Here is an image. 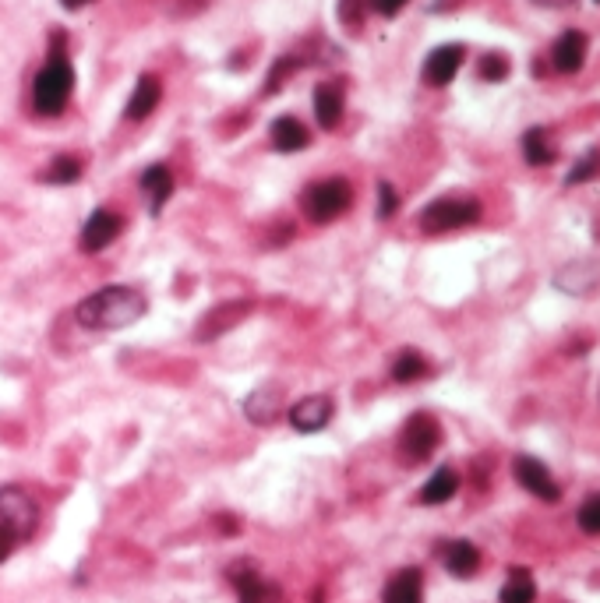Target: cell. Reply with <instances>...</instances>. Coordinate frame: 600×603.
<instances>
[{
    "mask_svg": "<svg viewBox=\"0 0 600 603\" xmlns=\"http://www.w3.org/2000/svg\"><path fill=\"white\" fill-rule=\"evenodd\" d=\"M149 311V297L138 286H103L75 307V321L89 332H117L135 325Z\"/></svg>",
    "mask_w": 600,
    "mask_h": 603,
    "instance_id": "1",
    "label": "cell"
},
{
    "mask_svg": "<svg viewBox=\"0 0 600 603\" xmlns=\"http://www.w3.org/2000/svg\"><path fill=\"white\" fill-rule=\"evenodd\" d=\"M71 89H75L71 60L53 50L46 67L36 75V85H32V103H36V110L43 113V117H57V113H64V106H68Z\"/></svg>",
    "mask_w": 600,
    "mask_h": 603,
    "instance_id": "2",
    "label": "cell"
},
{
    "mask_svg": "<svg viewBox=\"0 0 600 603\" xmlns=\"http://www.w3.org/2000/svg\"><path fill=\"white\" fill-rule=\"evenodd\" d=\"M353 205V187L343 177H329L311 184L308 191L300 194V209L311 223H332Z\"/></svg>",
    "mask_w": 600,
    "mask_h": 603,
    "instance_id": "3",
    "label": "cell"
},
{
    "mask_svg": "<svg viewBox=\"0 0 600 603\" xmlns=\"http://www.w3.org/2000/svg\"><path fill=\"white\" fill-rule=\"evenodd\" d=\"M480 219V201L477 198H459V194H449V198L431 201L428 209L420 212V230L424 233H452L463 230V226H473Z\"/></svg>",
    "mask_w": 600,
    "mask_h": 603,
    "instance_id": "4",
    "label": "cell"
},
{
    "mask_svg": "<svg viewBox=\"0 0 600 603\" xmlns=\"http://www.w3.org/2000/svg\"><path fill=\"white\" fill-rule=\"evenodd\" d=\"M442 445V427L431 413H413L403 424V434H399V459L406 466H420L435 455V448Z\"/></svg>",
    "mask_w": 600,
    "mask_h": 603,
    "instance_id": "5",
    "label": "cell"
},
{
    "mask_svg": "<svg viewBox=\"0 0 600 603\" xmlns=\"http://www.w3.org/2000/svg\"><path fill=\"white\" fill-rule=\"evenodd\" d=\"M36 522L39 508L29 491H22V487H0V526L11 529L18 540H25V536H32Z\"/></svg>",
    "mask_w": 600,
    "mask_h": 603,
    "instance_id": "6",
    "label": "cell"
},
{
    "mask_svg": "<svg viewBox=\"0 0 600 603\" xmlns=\"http://www.w3.org/2000/svg\"><path fill=\"white\" fill-rule=\"evenodd\" d=\"M230 582H233V589H237L240 603H283V593H279L276 582L265 579V575L258 572L255 565H248V561H237V565L230 568Z\"/></svg>",
    "mask_w": 600,
    "mask_h": 603,
    "instance_id": "7",
    "label": "cell"
},
{
    "mask_svg": "<svg viewBox=\"0 0 600 603\" xmlns=\"http://www.w3.org/2000/svg\"><path fill=\"white\" fill-rule=\"evenodd\" d=\"M512 473H516L519 487H523V491H530L533 498H540V501H558V498H562V487L555 484L551 469L544 466L540 459H533V455H516V462H512Z\"/></svg>",
    "mask_w": 600,
    "mask_h": 603,
    "instance_id": "8",
    "label": "cell"
},
{
    "mask_svg": "<svg viewBox=\"0 0 600 603\" xmlns=\"http://www.w3.org/2000/svg\"><path fill=\"white\" fill-rule=\"evenodd\" d=\"M251 300H233V304H216L212 311L202 314V321L195 325V339L198 343H212L219 335H226L230 328H237L240 321L251 314Z\"/></svg>",
    "mask_w": 600,
    "mask_h": 603,
    "instance_id": "9",
    "label": "cell"
},
{
    "mask_svg": "<svg viewBox=\"0 0 600 603\" xmlns=\"http://www.w3.org/2000/svg\"><path fill=\"white\" fill-rule=\"evenodd\" d=\"M120 216H113L110 209H96L89 219H85L82 226V237H78V247H82L85 254H99L103 247H110L113 240L120 237Z\"/></svg>",
    "mask_w": 600,
    "mask_h": 603,
    "instance_id": "10",
    "label": "cell"
},
{
    "mask_svg": "<svg viewBox=\"0 0 600 603\" xmlns=\"http://www.w3.org/2000/svg\"><path fill=\"white\" fill-rule=\"evenodd\" d=\"M283 406H286L283 385H279V381H269V385L255 388V392L248 395V402H244V413H248L251 424L269 427V424H276V420L283 417Z\"/></svg>",
    "mask_w": 600,
    "mask_h": 603,
    "instance_id": "11",
    "label": "cell"
},
{
    "mask_svg": "<svg viewBox=\"0 0 600 603\" xmlns=\"http://www.w3.org/2000/svg\"><path fill=\"white\" fill-rule=\"evenodd\" d=\"M332 399L329 395H308V399H300L297 406L290 410V424L293 431L300 434H315V431H325L332 420Z\"/></svg>",
    "mask_w": 600,
    "mask_h": 603,
    "instance_id": "12",
    "label": "cell"
},
{
    "mask_svg": "<svg viewBox=\"0 0 600 603\" xmlns=\"http://www.w3.org/2000/svg\"><path fill=\"white\" fill-rule=\"evenodd\" d=\"M463 57H466V50L459 43H449V46H438V50H431L428 60H424V82L435 85V89L449 85L452 78L459 75Z\"/></svg>",
    "mask_w": 600,
    "mask_h": 603,
    "instance_id": "13",
    "label": "cell"
},
{
    "mask_svg": "<svg viewBox=\"0 0 600 603\" xmlns=\"http://www.w3.org/2000/svg\"><path fill=\"white\" fill-rule=\"evenodd\" d=\"M583 60H586V36L579 29L562 32V36L555 39V46H551V64H555V71L576 75L579 67H583Z\"/></svg>",
    "mask_w": 600,
    "mask_h": 603,
    "instance_id": "14",
    "label": "cell"
},
{
    "mask_svg": "<svg viewBox=\"0 0 600 603\" xmlns=\"http://www.w3.org/2000/svg\"><path fill=\"white\" fill-rule=\"evenodd\" d=\"M438 554H442V565L449 568L456 579H470V575H477L480 551L470 544V540H449V544L438 547Z\"/></svg>",
    "mask_w": 600,
    "mask_h": 603,
    "instance_id": "15",
    "label": "cell"
},
{
    "mask_svg": "<svg viewBox=\"0 0 600 603\" xmlns=\"http://www.w3.org/2000/svg\"><path fill=\"white\" fill-rule=\"evenodd\" d=\"M382 603H424V575L420 568H403L385 582Z\"/></svg>",
    "mask_w": 600,
    "mask_h": 603,
    "instance_id": "16",
    "label": "cell"
},
{
    "mask_svg": "<svg viewBox=\"0 0 600 603\" xmlns=\"http://www.w3.org/2000/svg\"><path fill=\"white\" fill-rule=\"evenodd\" d=\"M159 96H163V85H159L156 75L138 78L135 92H131V99H128V110H124V113H128V120H145V117H149V113L159 106Z\"/></svg>",
    "mask_w": 600,
    "mask_h": 603,
    "instance_id": "17",
    "label": "cell"
},
{
    "mask_svg": "<svg viewBox=\"0 0 600 603\" xmlns=\"http://www.w3.org/2000/svg\"><path fill=\"white\" fill-rule=\"evenodd\" d=\"M269 138H272V145H276L279 152H300V149H308L311 131L300 124L297 117H279L276 124H272Z\"/></svg>",
    "mask_w": 600,
    "mask_h": 603,
    "instance_id": "18",
    "label": "cell"
},
{
    "mask_svg": "<svg viewBox=\"0 0 600 603\" xmlns=\"http://www.w3.org/2000/svg\"><path fill=\"white\" fill-rule=\"evenodd\" d=\"M459 491V473L449 466L435 469V477L420 487V505H445L449 498H456Z\"/></svg>",
    "mask_w": 600,
    "mask_h": 603,
    "instance_id": "19",
    "label": "cell"
},
{
    "mask_svg": "<svg viewBox=\"0 0 600 603\" xmlns=\"http://www.w3.org/2000/svg\"><path fill=\"white\" fill-rule=\"evenodd\" d=\"M142 191L149 194L152 201V216H159L166 205V198L173 194V173L166 170V166H149V170L142 173Z\"/></svg>",
    "mask_w": 600,
    "mask_h": 603,
    "instance_id": "20",
    "label": "cell"
},
{
    "mask_svg": "<svg viewBox=\"0 0 600 603\" xmlns=\"http://www.w3.org/2000/svg\"><path fill=\"white\" fill-rule=\"evenodd\" d=\"M523 159L530 166H551L558 159L555 145H551L548 138V127H530V131L523 134Z\"/></svg>",
    "mask_w": 600,
    "mask_h": 603,
    "instance_id": "21",
    "label": "cell"
},
{
    "mask_svg": "<svg viewBox=\"0 0 600 603\" xmlns=\"http://www.w3.org/2000/svg\"><path fill=\"white\" fill-rule=\"evenodd\" d=\"M315 117L325 131H332V127L339 124V117H343V92H339L336 85L325 82L315 89Z\"/></svg>",
    "mask_w": 600,
    "mask_h": 603,
    "instance_id": "22",
    "label": "cell"
},
{
    "mask_svg": "<svg viewBox=\"0 0 600 603\" xmlns=\"http://www.w3.org/2000/svg\"><path fill=\"white\" fill-rule=\"evenodd\" d=\"M537 600V582L526 568H512L509 582L502 586V603H533Z\"/></svg>",
    "mask_w": 600,
    "mask_h": 603,
    "instance_id": "23",
    "label": "cell"
},
{
    "mask_svg": "<svg viewBox=\"0 0 600 603\" xmlns=\"http://www.w3.org/2000/svg\"><path fill=\"white\" fill-rule=\"evenodd\" d=\"M424 374H428V360L420 357L417 350H403L396 360H392V381H399V385L420 381Z\"/></svg>",
    "mask_w": 600,
    "mask_h": 603,
    "instance_id": "24",
    "label": "cell"
},
{
    "mask_svg": "<svg viewBox=\"0 0 600 603\" xmlns=\"http://www.w3.org/2000/svg\"><path fill=\"white\" fill-rule=\"evenodd\" d=\"M78 177H82V163H78L75 156L53 159V163L46 166V173H43L46 184H75Z\"/></svg>",
    "mask_w": 600,
    "mask_h": 603,
    "instance_id": "25",
    "label": "cell"
},
{
    "mask_svg": "<svg viewBox=\"0 0 600 603\" xmlns=\"http://www.w3.org/2000/svg\"><path fill=\"white\" fill-rule=\"evenodd\" d=\"M600 173V149H590L583 159H579L576 166L569 170V177H565V184L576 187V184H586V180H593Z\"/></svg>",
    "mask_w": 600,
    "mask_h": 603,
    "instance_id": "26",
    "label": "cell"
},
{
    "mask_svg": "<svg viewBox=\"0 0 600 603\" xmlns=\"http://www.w3.org/2000/svg\"><path fill=\"white\" fill-rule=\"evenodd\" d=\"M576 522H579V529H583V533H593V536L600 533V494H590V498L579 505Z\"/></svg>",
    "mask_w": 600,
    "mask_h": 603,
    "instance_id": "27",
    "label": "cell"
},
{
    "mask_svg": "<svg viewBox=\"0 0 600 603\" xmlns=\"http://www.w3.org/2000/svg\"><path fill=\"white\" fill-rule=\"evenodd\" d=\"M480 78H484V82H505V78H509V57H505V53L480 57Z\"/></svg>",
    "mask_w": 600,
    "mask_h": 603,
    "instance_id": "28",
    "label": "cell"
},
{
    "mask_svg": "<svg viewBox=\"0 0 600 603\" xmlns=\"http://www.w3.org/2000/svg\"><path fill=\"white\" fill-rule=\"evenodd\" d=\"M300 67V60L297 57H279L276 64H272V71H269V82H265V92H279L283 89V82L286 78H293V71Z\"/></svg>",
    "mask_w": 600,
    "mask_h": 603,
    "instance_id": "29",
    "label": "cell"
},
{
    "mask_svg": "<svg viewBox=\"0 0 600 603\" xmlns=\"http://www.w3.org/2000/svg\"><path fill=\"white\" fill-rule=\"evenodd\" d=\"M396 209H399L396 187H392L389 180H382V184H378V216H382V219H392V216H396Z\"/></svg>",
    "mask_w": 600,
    "mask_h": 603,
    "instance_id": "30",
    "label": "cell"
},
{
    "mask_svg": "<svg viewBox=\"0 0 600 603\" xmlns=\"http://www.w3.org/2000/svg\"><path fill=\"white\" fill-rule=\"evenodd\" d=\"M406 4H410V0H371V8H375L382 18H396L399 11L406 8Z\"/></svg>",
    "mask_w": 600,
    "mask_h": 603,
    "instance_id": "31",
    "label": "cell"
},
{
    "mask_svg": "<svg viewBox=\"0 0 600 603\" xmlns=\"http://www.w3.org/2000/svg\"><path fill=\"white\" fill-rule=\"evenodd\" d=\"M339 18L346 25H360V0H339Z\"/></svg>",
    "mask_w": 600,
    "mask_h": 603,
    "instance_id": "32",
    "label": "cell"
},
{
    "mask_svg": "<svg viewBox=\"0 0 600 603\" xmlns=\"http://www.w3.org/2000/svg\"><path fill=\"white\" fill-rule=\"evenodd\" d=\"M15 547H18V536L11 533V529L0 526V565H4V561H8L11 554H15Z\"/></svg>",
    "mask_w": 600,
    "mask_h": 603,
    "instance_id": "33",
    "label": "cell"
},
{
    "mask_svg": "<svg viewBox=\"0 0 600 603\" xmlns=\"http://www.w3.org/2000/svg\"><path fill=\"white\" fill-rule=\"evenodd\" d=\"M60 4L68 11H78V8H85V4H92V0H60Z\"/></svg>",
    "mask_w": 600,
    "mask_h": 603,
    "instance_id": "34",
    "label": "cell"
},
{
    "mask_svg": "<svg viewBox=\"0 0 600 603\" xmlns=\"http://www.w3.org/2000/svg\"><path fill=\"white\" fill-rule=\"evenodd\" d=\"M533 4H544V8H565L572 0H533Z\"/></svg>",
    "mask_w": 600,
    "mask_h": 603,
    "instance_id": "35",
    "label": "cell"
},
{
    "mask_svg": "<svg viewBox=\"0 0 600 603\" xmlns=\"http://www.w3.org/2000/svg\"><path fill=\"white\" fill-rule=\"evenodd\" d=\"M311 603H322V593H318V596H311Z\"/></svg>",
    "mask_w": 600,
    "mask_h": 603,
    "instance_id": "36",
    "label": "cell"
},
{
    "mask_svg": "<svg viewBox=\"0 0 600 603\" xmlns=\"http://www.w3.org/2000/svg\"><path fill=\"white\" fill-rule=\"evenodd\" d=\"M597 4H600V0H597Z\"/></svg>",
    "mask_w": 600,
    "mask_h": 603,
    "instance_id": "37",
    "label": "cell"
}]
</instances>
